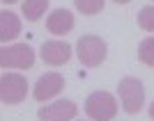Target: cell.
Here are the masks:
<instances>
[{"mask_svg": "<svg viewBox=\"0 0 154 121\" xmlns=\"http://www.w3.org/2000/svg\"><path fill=\"white\" fill-rule=\"evenodd\" d=\"M46 9H48V0H26L21 7V12L28 21H39L46 14Z\"/></svg>", "mask_w": 154, "mask_h": 121, "instance_id": "8fae6325", "label": "cell"}, {"mask_svg": "<svg viewBox=\"0 0 154 121\" xmlns=\"http://www.w3.org/2000/svg\"><path fill=\"white\" fill-rule=\"evenodd\" d=\"M71 57V46L64 41H46L42 46V59L51 66H62Z\"/></svg>", "mask_w": 154, "mask_h": 121, "instance_id": "ba28073f", "label": "cell"}, {"mask_svg": "<svg viewBox=\"0 0 154 121\" xmlns=\"http://www.w3.org/2000/svg\"><path fill=\"white\" fill-rule=\"evenodd\" d=\"M0 66L2 69H32L35 66V50L28 44L5 46L0 50Z\"/></svg>", "mask_w": 154, "mask_h": 121, "instance_id": "277c9868", "label": "cell"}, {"mask_svg": "<svg viewBox=\"0 0 154 121\" xmlns=\"http://www.w3.org/2000/svg\"><path fill=\"white\" fill-rule=\"evenodd\" d=\"M106 53H108L106 41H103L101 37H97V34H85V37H81L76 41L78 59H81L85 66H90V69L99 66V64L106 59Z\"/></svg>", "mask_w": 154, "mask_h": 121, "instance_id": "7a4b0ae2", "label": "cell"}, {"mask_svg": "<svg viewBox=\"0 0 154 121\" xmlns=\"http://www.w3.org/2000/svg\"><path fill=\"white\" fill-rule=\"evenodd\" d=\"M85 114L94 121H110L117 114V101L110 91H92L85 101Z\"/></svg>", "mask_w": 154, "mask_h": 121, "instance_id": "6da1fadb", "label": "cell"}, {"mask_svg": "<svg viewBox=\"0 0 154 121\" xmlns=\"http://www.w3.org/2000/svg\"><path fill=\"white\" fill-rule=\"evenodd\" d=\"M113 2H117V5H127V2H131V0H113Z\"/></svg>", "mask_w": 154, "mask_h": 121, "instance_id": "2e32d148", "label": "cell"}, {"mask_svg": "<svg viewBox=\"0 0 154 121\" xmlns=\"http://www.w3.org/2000/svg\"><path fill=\"white\" fill-rule=\"evenodd\" d=\"M74 27V14L69 9H55L46 19V30L53 34H67Z\"/></svg>", "mask_w": 154, "mask_h": 121, "instance_id": "9c48e42d", "label": "cell"}, {"mask_svg": "<svg viewBox=\"0 0 154 121\" xmlns=\"http://www.w3.org/2000/svg\"><path fill=\"white\" fill-rule=\"evenodd\" d=\"M138 25L145 32H154V7H143L138 12Z\"/></svg>", "mask_w": 154, "mask_h": 121, "instance_id": "5bb4252c", "label": "cell"}, {"mask_svg": "<svg viewBox=\"0 0 154 121\" xmlns=\"http://www.w3.org/2000/svg\"><path fill=\"white\" fill-rule=\"evenodd\" d=\"M28 96V80L21 73H5L0 78V101L5 105H19Z\"/></svg>", "mask_w": 154, "mask_h": 121, "instance_id": "5b68a950", "label": "cell"}, {"mask_svg": "<svg viewBox=\"0 0 154 121\" xmlns=\"http://www.w3.org/2000/svg\"><path fill=\"white\" fill-rule=\"evenodd\" d=\"M14 2H19V0H2V5H14Z\"/></svg>", "mask_w": 154, "mask_h": 121, "instance_id": "e0dca14e", "label": "cell"}, {"mask_svg": "<svg viewBox=\"0 0 154 121\" xmlns=\"http://www.w3.org/2000/svg\"><path fill=\"white\" fill-rule=\"evenodd\" d=\"M19 34H21V19L9 9L0 12V41L7 44V41L16 39Z\"/></svg>", "mask_w": 154, "mask_h": 121, "instance_id": "30bf717a", "label": "cell"}, {"mask_svg": "<svg viewBox=\"0 0 154 121\" xmlns=\"http://www.w3.org/2000/svg\"><path fill=\"white\" fill-rule=\"evenodd\" d=\"M138 57L145 66H154V37L143 39L138 46Z\"/></svg>", "mask_w": 154, "mask_h": 121, "instance_id": "7c38bea8", "label": "cell"}, {"mask_svg": "<svg viewBox=\"0 0 154 121\" xmlns=\"http://www.w3.org/2000/svg\"><path fill=\"white\" fill-rule=\"evenodd\" d=\"M149 119H154V103L149 105Z\"/></svg>", "mask_w": 154, "mask_h": 121, "instance_id": "9a60e30c", "label": "cell"}, {"mask_svg": "<svg viewBox=\"0 0 154 121\" xmlns=\"http://www.w3.org/2000/svg\"><path fill=\"white\" fill-rule=\"evenodd\" d=\"M74 5L81 14L85 16H94L103 9V0H74Z\"/></svg>", "mask_w": 154, "mask_h": 121, "instance_id": "4fadbf2b", "label": "cell"}, {"mask_svg": "<svg viewBox=\"0 0 154 121\" xmlns=\"http://www.w3.org/2000/svg\"><path fill=\"white\" fill-rule=\"evenodd\" d=\"M117 94H120V101H122V108L124 112L129 114H138L143 108V103H145V87L138 78H122L120 85H117Z\"/></svg>", "mask_w": 154, "mask_h": 121, "instance_id": "3957f363", "label": "cell"}, {"mask_svg": "<svg viewBox=\"0 0 154 121\" xmlns=\"http://www.w3.org/2000/svg\"><path fill=\"white\" fill-rule=\"evenodd\" d=\"M62 89H64V78L60 73H46V76H42L35 82L32 96H35V101L44 103L48 98H53V96H58Z\"/></svg>", "mask_w": 154, "mask_h": 121, "instance_id": "52a82bcc", "label": "cell"}, {"mask_svg": "<svg viewBox=\"0 0 154 121\" xmlns=\"http://www.w3.org/2000/svg\"><path fill=\"white\" fill-rule=\"evenodd\" d=\"M78 114V108L76 103L71 101H55V103H48L37 112V119L39 121H71L74 117Z\"/></svg>", "mask_w": 154, "mask_h": 121, "instance_id": "8992f818", "label": "cell"}]
</instances>
